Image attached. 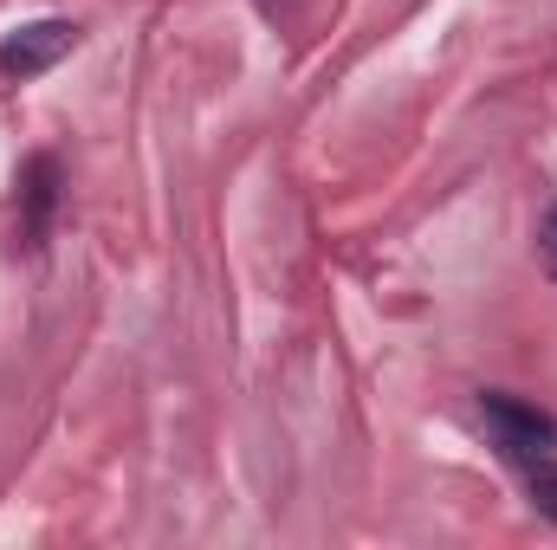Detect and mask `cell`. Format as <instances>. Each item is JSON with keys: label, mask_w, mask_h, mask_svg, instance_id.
Returning a JSON list of instances; mask_svg holds the SVG:
<instances>
[{"label": "cell", "mask_w": 557, "mask_h": 550, "mask_svg": "<svg viewBox=\"0 0 557 550\" xmlns=\"http://www.w3.org/2000/svg\"><path fill=\"white\" fill-rule=\"evenodd\" d=\"M480 421L493 427V447L506 460H519V466L557 453V421L545 409H532V402H519V396H506V389H486L480 396Z\"/></svg>", "instance_id": "cell-1"}, {"label": "cell", "mask_w": 557, "mask_h": 550, "mask_svg": "<svg viewBox=\"0 0 557 550\" xmlns=\"http://www.w3.org/2000/svg\"><path fill=\"white\" fill-rule=\"evenodd\" d=\"M78 26L72 20H33V26H20V33H7L0 39V78H39V72H52L65 52H78Z\"/></svg>", "instance_id": "cell-2"}, {"label": "cell", "mask_w": 557, "mask_h": 550, "mask_svg": "<svg viewBox=\"0 0 557 550\" xmlns=\"http://www.w3.org/2000/svg\"><path fill=\"white\" fill-rule=\"evenodd\" d=\"M52 214H59V162L39 149V155H26V168H20V240H26V253L46 247Z\"/></svg>", "instance_id": "cell-3"}, {"label": "cell", "mask_w": 557, "mask_h": 550, "mask_svg": "<svg viewBox=\"0 0 557 550\" xmlns=\"http://www.w3.org/2000/svg\"><path fill=\"white\" fill-rule=\"evenodd\" d=\"M525 479H532V505L557 525V453H552V460H532V466H525Z\"/></svg>", "instance_id": "cell-4"}, {"label": "cell", "mask_w": 557, "mask_h": 550, "mask_svg": "<svg viewBox=\"0 0 557 550\" xmlns=\"http://www.w3.org/2000/svg\"><path fill=\"white\" fill-rule=\"evenodd\" d=\"M539 253H545V266L557 273V201L545 208V221H539Z\"/></svg>", "instance_id": "cell-5"}]
</instances>
